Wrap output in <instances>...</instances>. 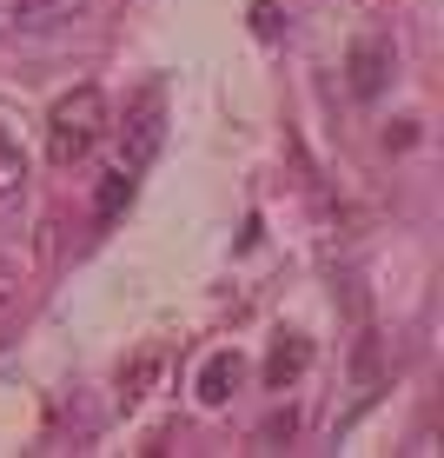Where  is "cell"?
Segmentation results:
<instances>
[{
  "label": "cell",
  "mask_w": 444,
  "mask_h": 458,
  "mask_svg": "<svg viewBox=\"0 0 444 458\" xmlns=\"http://www.w3.org/2000/svg\"><path fill=\"white\" fill-rule=\"evenodd\" d=\"M100 140H106V93H100V87L60 93L54 114H46V160H54V166H73V160H87Z\"/></svg>",
  "instance_id": "cell-1"
},
{
  "label": "cell",
  "mask_w": 444,
  "mask_h": 458,
  "mask_svg": "<svg viewBox=\"0 0 444 458\" xmlns=\"http://www.w3.org/2000/svg\"><path fill=\"white\" fill-rule=\"evenodd\" d=\"M80 13L87 0H0V34H54Z\"/></svg>",
  "instance_id": "cell-2"
},
{
  "label": "cell",
  "mask_w": 444,
  "mask_h": 458,
  "mask_svg": "<svg viewBox=\"0 0 444 458\" xmlns=\"http://www.w3.org/2000/svg\"><path fill=\"white\" fill-rule=\"evenodd\" d=\"M239 378H246V359H239V345H219V352L199 366V405H213V412H219V405H226L232 392H239Z\"/></svg>",
  "instance_id": "cell-3"
},
{
  "label": "cell",
  "mask_w": 444,
  "mask_h": 458,
  "mask_svg": "<svg viewBox=\"0 0 444 458\" xmlns=\"http://www.w3.org/2000/svg\"><path fill=\"white\" fill-rule=\"evenodd\" d=\"M153 153H160V87L139 93V114H133V126H126V173H139Z\"/></svg>",
  "instance_id": "cell-4"
},
{
  "label": "cell",
  "mask_w": 444,
  "mask_h": 458,
  "mask_svg": "<svg viewBox=\"0 0 444 458\" xmlns=\"http://www.w3.org/2000/svg\"><path fill=\"white\" fill-rule=\"evenodd\" d=\"M306 366H312V339L306 333H279L272 352H265V386L285 392L292 378H306Z\"/></svg>",
  "instance_id": "cell-5"
},
{
  "label": "cell",
  "mask_w": 444,
  "mask_h": 458,
  "mask_svg": "<svg viewBox=\"0 0 444 458\" xmlns=\"http://www.w3.org/2000/svg\"><path fill=\"white\" fill-rule=\"evenodd\" d=\"M385 67H391L385 40H358L352 47V93H358V100H372V93L385 87Z\"/></svg>",
  "instance_id": "cell-6"
},
{
  "label": "cell",
  "mask_w": 444,
  "mask_h": 458,
  "mask_svg": "<svg viewBox=\"0 0 444 458\" xmlns=\"http://www.w3.org/2000/svg\"><path fill=\"white\" fill-rule=\"evenodd\" d=\"M126 199H133V173H126V166H113V173L100 180V199H93V219L106 226V219H113V213L126 207Z\"/></svg>",
  "instance_id": "cell-7"
},
{
  "label": "cell",
  "mask_w": 444,
  "mask_h": 458,
  "mask_svg": "<svg viewBox=\"0 0 444 458\" xmlns=\"http://www.w3.org/2000/svg\"><path fill=\"white\" fill-rule=\"evenodd\" d=\"M21 180H27V160H21V147H13V140L0 133V199H7V193H21Z\"/></svg>",
  "instance_id": "cell-8"
},
{
  "label": "cell",
  "mask_w": 444,
  "mask_h": 458,
  "mask_svg": "<svg viewBox=\"0 0 444 458\" xmlns=\"http://www.w3.org/2000/svg\"><path fill=\"white\" fill-rule=\"evenodd\" d=\"M13 286H21V279H13V266H0V306L13 299Z\"/></svg>",
  "instance_id": "cell-9"
}]
</instances>
